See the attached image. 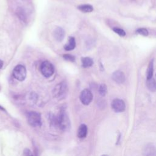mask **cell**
Returning <instances> with one entry per match:
<instances>
[{"instance_id":"8","label":"cell","mask_w":156,"mask_h":156,"mask_svg":"<svg viewBox=\"0 0 156 156\" xmlns=\"http://www.w3.org/2000/svg\"><path fill=\"white\" fill-rule=\"evenodd\" d=\"M65 35V32L64 29L61 27H57L54 32H53V36L55 40L57 41H61L63 40Z\"/></svg>"},{"instance_id":"1","label":"cell","mask_w":156,"mask_h":156,"mask_svg":"<svg viewBox=\"0 0 156 156\" xmlns=\"http://www.w3.org/2000/svg\"><path fill=\"white\" fill-rule=\"evenodd\" d=\"M51 121L53 126L63 131H66L70 127L69 118L63 110H61L56 116H52L51 117Z\"/></svg>"},{"instance_id":"5","label":"cell","mask_w":156,"mask_h":156,"mask_svg":"<svg viewBox=\"0 0 156 156\" xmlns=\"http://www.w3.org/2000/svg\"><path fill=\"white\" fill-rule=\"evenodd\" d=\"M40 70L41 74L45 77H49L54 74V68L51 62L46 60L41 63Z\"/></svg>"},{"instance_id":"13","label":"cell","mask_w":156,"mask_h":156,"mask_svg":"<svg viewBox=\"0 0 156 156\" xmlns=\"http://www.w3.org/2000/svg\"><path fill=\"white\" fill-rule=\"evenodd\" d=\"M146 86L147 88L151 91H156V81L154 78H151L149 79H147L146 80Z\"/></svg>"},{"instance_id":"16","label":"cell","mask_w":156,"mask_h":156,"mask_svg":"<svg viewBox=\"0 0 156 156\" xmlns=\"http://www.w3.org/2000/svg\"><path fill=\"white\" fill-rule=\"evenodd\" d=\"M78 9L84 13L91 12L93 10V7L90 4H82L77 7Z\"/></svg>"},{"instance_id":"23","label":"cell","mask_w":156,"mask_h":156,"mask_svg":"<svg viewBox=\"0 0 156 156\" xmlns=\"http://www.w3.org/2000/svg\"><path fill=\"white\" fill-rule=\"evenodd\" d=\"M2 66H3V62H2V61L1 60H0V69L2 68Z\"/></svg>"},{"instance_id":"14","label":"cell","mask_w":156,"mask_h":156,"mask_svg":"<svg viewBox=\"0 0 156 156\" xmlns=\"http://www.w3.org/2000/svg\"><path fill=\"white\" fill-rule=\"evenodd\" d=\"M153 72H154V60L152 59L149 64L148 65L147 71H146V78L147 79H149L152 77L153 76Z\"/></svg>"},{"instance_id":"2","label":"cell","mask_w":156,"mask_h":156,"mask_svg":"<svg viewBox=\"0 0 156 156\" xmlns=\"http://www.w3.org/2000/svg\"><path fill=\"white\" fill-rule=\"evenodd\" d=\"M68 92V86L65 82H62L56 85L52 91L54 96L58 99L65 98Z\"/></svg>"},{"instance_id":"9","label":"cell","mask_w":156,"mask_h":156,"mask_svg":"<svg viewBox=\"0 0 156 156\" xmlns=\"http://www.w3.org/2000/svg\"><path fill=\"white\" fill-rule=\"evenodd\" d=\"M112 79L118 83H122L126 80L125 75L121 71H116L112 74Z\"/></svg>"},{"instance_id":"24","label":"cell","mask_w":156,"mask_h":156,"mask_svg":"<svg viewBox=\"0 0 156 156\" xmlns=\"http://www.w3.org/2000/svg\"><path fill=\"white\" fill-rule=\"evenodd\" d=\"M102 156H108V155H102Z\"/></svg>"},{"instance_id":"12","label":"cell","mask_w":156,"mask_h":156,"mask_svg":"<svg viewBox=\"0 0 156 156\" xmlns=\"http://www.w3.org/2000/svg\"><path fill=\"white\" fill-rule=\"evenodd\" d=\"M76 47V41L75 38L73 37H70L69 38L68 42L64 46V49L66 51H71L74 49Z\"/></svg>"},{"instance_id":"18","label":"cell","mask_w":156,"mask_h":156,"mask_svg":"<svg viewBox=\"0 0 156 156\" xmlns=\"http://www.w3.org/2000/svg\"><path fill=\"white\" fill-rule=\"evenodd\" d=\"M16 14L18 15V17L20 18V20L21 21H26V15H25V13L23 11V9H18L16 11Z\"/></svg>"},{"instance_id":"17","label":"cell","mask_w":156,"mask_h":156,"mask_svg":"<svg viewBox=\"0 0 156 156\" xmlns=\"http://www.w3.org/2000/svg\"><path fill=\"white\" fill-rule=\"evenodd\" d=\"M107 91V86L105 84L102 83L101 85H100L99 87V93L101 96H104Z\"/></svg>"},{"instance_id":"6","label":"cell","mask_w":156,"mask_h":156,"mask_svg":"<svg viewBox=\"0 0 156 156\" xmlns=\"http://www.w3.org/2000/svg\"><path fill=\"white\" fill-rule=\"evenodd\" d=\"M111 106L113 110L116 113L122 112L126 108V105L124 101L118 98H116L112 101Z\"/></svg>"},{"instance_id":"20","label":"cell","mask_w":156,"mask_h":156,"mask_svg":"<svg viewBox=\"0 0 156 156\" xmlns=\"http://www.w3.org/2000/svg\"><path fill=\"white\" fill-rule=\"evenodd\" d=\"M136 33L141 35H143V36H147L148 34H149V32H148V30L145 29V28H139L136 30Z\"/></svg>"},{"instance_id":"3","label":"cell","mask_w":156,"mask_h":156,"mask_svg":"<svg viewBox=\"0 0 156 156\" xmlns=\"http://www.w3.org/2000/svg\"><path fill=\"white\" fill-rule=\"evenodd\" d=\"M27 120L29 124L34 127H40L41 125L40 114L37 112H29L27 114Z\"/></svg>"},{"instance_id":"22","label":"cell","mask_w":156,"mask_h":156,"mask_svg":"<svg viewBox=\"0 0 156 156\" xmlns=\"http://www.w3.org/2000/svg\"><path fill=\"white\" fill-rule=\"evenodd\" d=\"M22 156H34V155L29 149L26 148L23 152Z\"/></svg>"},{"instance_id":"10","label":"cell","mask_w":156,"mask_h":156,"mask_svg":"<svg viewBox=\"0 0 156 156\" xmlns=\"http://www.w3.org/2000/svg\"><path fill=\"white\" fill-rule=\"evenodd\" d=\"M143 156H156V148L152 144L145 146L143 152Z\"/></svg>"},{"instance_id":"15","label":"cell","mask_w":156,"mask_h":156,"mask_svg":"<svg viewBox=\"0 0 156 156\" xmlns=\"http://www.w3.org/2000/svg\"><path fill=\"white\" fill-rule=\"evenodd\" d=\"M82 66L84 68H88L90 67L93 65V60L91 58L88 57H82Z\"/></svg>"},{"instance_id":"4","label":"cell","mask_w":156,"mask_h":156,"mask_svg":"<svg viewBox=\"0 0 156 156\" xmlns=\"http://www.w3.org/2000/svg\"><path fill=\"white\" fill-rule=\"evenodd\" d=\"M26 69L22 65H16L13 70V76L19 81H23L26 77Z\"/></svg>"},{"instance_id":"7","label":"cell","mask_w":156,"mask_h":156,"mask_svg":"<svg viewBox=\"0 0 156 156\" xmlns=\"http://www.w3.org/2000/svg\"><path fill=\"white\" fill-rule=\"evenodd\" d=\"M80 100L83 105H88L93 100V94L91 91L88 89L83 90L80 94Z\"/></svg>"},{"instance_id":"11","label":"cell","mask_w":156,"mask_h":156,"mask_svg":"<svg viewBox=\"0 0 156 156\" xmlns=\"http://www.w3.org/2000/svg\"><path fill=\"white\" fill-rule=\"evenodd\" d=\"M87 132H88V128L87 126L84 124H81L77 130V136L80 138H83L85 137H86L87 135Z\"/></svg>"},{"instance_id":"19","label":"cell","mask_w":156,"mask_h":156,"mask_svg":"<svg viewBox=\"0 0 156 156\" xmlns=\"http://www.w3.org/2000/svg\"><path fill=\"white\" fill-rule=\"evenodd\" d=\"M113 30L117 34H118L119 35H120L121 37H124L126 35V32L121 29V28H119V27H113Z\"/></svg>"},{"instance_id":"21","label":"cell","mask_w":156,"mask_h":156,"mask_svg":"<svg viewBox=\"0 0 156 156\" xmlns=\"http://www.w3.org/2000/svg\"><path fill=\"white\" fill-rule=\"evenodd\" d=\"M63 57L65 60H66L67 61H69V62H73L75 60L74 56H73V55H71V54H63Z\"/></svg>"}]
</instances>
